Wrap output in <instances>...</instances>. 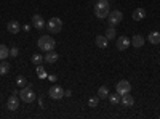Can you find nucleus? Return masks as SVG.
<instances>
[{
    "mask_svg": "<svg viewBox=\"0 0 160 119\" xmlns=\"http://www.w3.org/2000/svg\"><path fill=\"white\" fill-rule=\"evenodd\" d=\"M18 55H19V50H18V47H11V48H10V57L16 58Z\"/></svg>",
    "mask_w": 160,
    "mask_h": 119,
    "instance_id": "obj_27",
    "label": "nucleus"
},
{
    "mask_svg": "<svg viewBox=\"0 0 160 119\" xmlns=\"http://www.w3.org/2000/svg\"><path fill=\"white\" fill-rule=\"evenodd\" d=\"M7 31L11 32V34H18V32L21 31V26H19V23H18L16 19H13V21H10V23L7 24Z\"/></svg>",
    "mask_w": 160,
    "mask_h": 119,
    "instance_id": "obj_11",
    "label": "nucleus"
},
{
    "mask_svg": "<svg viewBox=\"0 0 160 119\" xmlns=\"http://www.w3.org/2000/svg\"><path fill=\"white\" fill-rule=\"evenodd\" d=\"M123 19V13L122 11H118V10H112L109 11V15H108V21L111 26H117L118 23H122Z\"/></svg>",
    "mask_w": 160,
    "mask_h": 119,
    "instance_id": "obj_5",
    "label": "nucleus"
},
{
    "mask_svg": "<svg viewBox=\"0 0 160 119\" xmlns=\"http://www.w3.org/2000/svg\"><path fill=\"white\" fill-rule=\"evenodd\" d=\"M98 103H99V97H91V98L88 100V105H90L91 108H96Z\"/></svg>",
    "mask_w": 160,
    "mask_h": 119,
    "instance_id": "obj_26",
    "label": "nucleus"
},
{
    "mask_svg": "<svg viewBox=\"0 0 160 119\" xmlns=\"http://www.w3.org/2000/svg\"><path fill=\"white\" fill-rule=\"evenodd\" d=\"M71 95H72V90H69V89L64 90V97H71Z\"/></svg>",
    "mask_w": 160,
    "mask_h": 119,
    "instance_id": "obj_30",
    "label": "nucleus"
},
{
    "mask_svg": "<svg viewBox=\"0 0 160 119\" xmlns=\"http://www.w3.org/2000/svg\"><path fill=\"white\" fill-rule=\"evenodd\" d=\"M120 103H122L123 106L130 108V106H133V105H135V98H133L130 94H125V95L120 97Z\"/></svg>",
    "mask_w": 160,
    "mask_h": 119,
    "instance_id": "obj_12",
    "label": "nucleus"
},
{
    "mask_svg": "<svg viewBox=\"0 0 160 119\" xmlns=\"http://www.w3.org/2000/svg\"><path fill=\"white\" fill-rule=\"evenodd\" d=\"M109 11H111V8H109L108 0H98V2L95 3V7H93V13H95V16L99 18V19L108 18Z\"/></svg>",
    "mask_w": 160,
    "mask_h": 119,
    "instance_id": "obj_1",
    "label": "nucleus"
},
{
    "mask_svg": "<svg viewBox=\"0 0 160 119\" xmlns=\"http://www.w3.org/2000/svg\"><path fill=\"white\" fill-rule=\"evenodd\" d=\"M10 57V48L5 44H0V61H3Z\"/></svg>",
    "mask_w": 160,
    "mask_h": 119,
    "instance_id": "obj_18",
    "label": "nucleus"
},
{
    "mask_svg": "<svg viewBox=\"0 0 160 119\" xmlns=\"http://www.w3.org/2000/svg\"><path fill=\"white\" fill-rule=\"evenodd\" d=\"M37 100H38V105H40V108H43V106H45V100H43L42 97H38Z\"/></svg>",
    "mask_w": 160,
    "mask_h": 119,
    "instance_id": "obj_28",
    "label": "nucleus"
},
{
    "mask_svg": "<svg viewBox=\"0 0 160 119\" xmlns=\"http://www.w3.org/2000/svg\"><path fill=\"white\" fill-rule=\"evenodd\" d=\"M32 26L35 29H43L45 28V21H43L42 15H34L32 16Z\"/></svg>",
    "mask_w": 160,
    "mask_h": 119,
    "instance_id": "obj_10",
    "label": "nucleus"
},
{
    "mask_svg": "<svg viewBox=\"0 0 160 119\" xmlns=\"http://www.w3.org/2000/svg\"><path fill=\"white\" fill-rule=\"evenodd\" d=\"M24 31L29 32V31H31V24H26V26H24Z\"/></svg>",
    "mask_w": 160,
    "mask_h": 119,
    "instance_id": "obj_31",
    "label": "nucleus"
},
{
    "mask_svg": "<svg viewBox=\"0 0 160 119\" xmlns=\"http://www.w3.org/2000/svg\"><path fill=\"white\" fill-rule=\"evenodd\" d=\"M98 97H99V100H106V98L109 97V89L106 87V85L99 87L98 89Z\"/></svg>",
    "mask_w": 160,
    "mask_h": 119,
    "instance_id": "obj_19",
    "label": "nucleus"
},
{
    "mask_svg": "<svg viewBox=\"0 0 160 119\" xmlns=\"http://www.w3.org/2000/svg\"><path fill=\"white\" fill-rule=\"evenodd\" d=\"M117 50H120V51H123V50H127L130 45H131V41L127 37V35H120L118 39H117Z\"/></svg>",
    "mask_w": 160,
    "mask_h": 119,
    "instance_id": "obj_8",
    "label": "nucleus"
},
{
    "mask_svg": "<svg viewBox=\"0 0 160 119\" xmlns=\"http://www.w3.org/2000/svg\"><path fill=\"white\" fill-rule=\"evenodd\" d=\"M48 79H50L51 82H56V79H58V77H56V74H48Z\"/></svg>",
    "mask_w": 160,
    "mask_h": 119,
    "instance_id": "obj_29",
    "label": "nucleus"
},
{
    "mask_svg": "<svg viewBox=\"0 0 160 119\" xmlns=\"http://www.w3.org/2000/svg\"><path fill=\"white\" fill-rule=\"evenodd\" d=\"M42 61H45V58L40 55V53L32 55V63H35V64H42Z\"/></svg>",
    "mask_w": 160,
    "mask_h": 119,
    "instance_id": "obj_25",
    "label": "nucleus"
},
{
    "mask_svg": "<svg viewBox=\"0 0 160 119\" xmlns=\"http://www.w3.org/2000/svg\"><path fill=\"white\" fill-rule=\"evenodd\" d=\"M108 2H111V0H108Z\"/></svg>",
    "mask_w": 160,
    "mask_h": 119,
    "instance_id": "obj_33",
    "label": "nucleus"
},
{
    "mask_svg": "<svg viewBox=\"0 0 160 119\" xmlns=\"http://www.w3.org/2000/svg\"><path fill=\"white\" fill-rule=\"evenodd\" d=\"M37 47L42 51H50V50H55L56 42H55V39H53L51 35H42L38 39V42H37Z\"/></svg>",
    "mask_w": 160,
    "mask_h": 119,
    "instance_id": "obj_2",
    "label": "nucleus"
},
{
    "mask_svg": "<svg viewBox=\"0 0 160 119\" xmlns=\"http://www.w3.org/2000/svg\"><path fill=\"white\" fill-rule=\"evenodd\" d=\"M158 64H160V60H158Z\"/></svg>",
    "mask_w": 160,
    "mask_h": 119,
    "instance_id": "obj_32",
    "label": "nucleus"
},
{
    "mask_svg": "<svg viewBox=\"0 0 160 119\" xmlns=\"http://www.w3.org/2000/svg\"><path fill=\"white\" fill-rule=\"evenodd\" d=\"M37 77L38 79H47L48 77V74H47V71H45V68H43V66L42 64H37Z\"/></svg>",
    "mask_w": 160,
    "mask_h": 119,
    "instance_id": "obj_21",
    "label": "nucleus"
},
{
    "mask_svg": "<svg viewBox=\"0 0 160 119\" xmlns=\"http://www.w3.org/2000/svg\"><path fill=\"white\" fill-rule=\"evenodd\" d=\"M47 28H48V31L50 32H53V34H58V32H61V29H62V21H61V18H50V21L47 23Z\"/></svg>",
    "mask_w": 160,
    "mask_h": 119,
    "instance_id": "obj_4",
    "label": "nucleus"
},
{
    "mask_svg": "<svg viewBox=\"0 0 160 119\" xmlns=\"http://www.w3.org/2000/svg\"><path fill=\"white\" fill-rule=\"evenodd\" d=\"M115 90H117V94L125 95V94H130V92H131V85H130L128 81H125V79H123V81H118V82H117Z\"/></svg>",
    "mask_w": 160,
    "mask_h": 119,
    "instance_id": "obj_7",
    "label": "nucleus"
},
{
    "mask_svg": "<svg viewBox=\"0 0 160 119\" xmlns=\"http://www.w3.org/2000/svg\"><path fill=\"white\" fill-rule=\"evenodd\" d=\"M28 84H29V81H28L24 76H18V77H16V85H18V87H26Z\"/></svg>",
    "mask_w": 160,
    "mask_h": 119,
    "instance_id": "obj_22",
    "label": "nucleus"
},
{
    "mask_svg": "<svg viewBox=\"0 0 160 119\" xmlns=\"http://www.w3.org/2000/svg\"><path fill=\"white\" fill-rule=\"evenodd\" d=\"M7 108H8L10 111H16V110L19 108V98H18L16 94H13V95L7 100Z\"/></svg>",
    "mask_w": 160,
    "mask_h": 119,
    "instance_id": "obj_9",
    "label": "nucleus"
},
{
    "mask_svg": "<svg viewBox=\"0 0 160 119\" xmlns=\"http://www.w3.org/2000/svg\"><path fill=\"white\" fill-rule=\"evenodd\" d=\"M10 73V63H7L5 60L0 61V76H5Z\"/></svg>",
    "mask_w": 160,
    "mask_h": 119,
    "instance_id": "obj_20",
    "label": "nucleus"
},
{
    "mask_svg": "<svg viewBox=\"0 0 160 119\" xmlns=\"http://www.w3.org/2000/svg\"><path fill=\"white\" fill-rule=\"evenodd\" d=\"M18 95H19V98H21L24 103H32V101H35V100H37V95H35V92L32 90V87H31V85L22 87V89L18 92Z\"/></svg>",
    "mask_w": 160,
    "mask_h": 119,
    "instance_id": "obj_3",
    "label": "nucleus"
},
{
    "mask_svg": "<svg viewBox=\"0 0 160 119\" xmlns=\"http://www.w3.org/2000/svg\"><path fill=\"white\" fill-rule=\"evenodd\" d=\"M106 37L109 39V41H112V39H115V29H114V26H111V28H108L106 29V34H104Z\"/></svg>",
    "mask_w": 160,
    "mask_h": 119,
    "instance_id": "obj_23",
    "label": "nucleus"
},
{
    "mask_svg": "<svg viewBox=\"0 0 160 119\" xmlns=\"http://www.w3.org/2000/svg\"><path fill=\"white\" fill-rule=\"evenodd\" d=\"M148 41H149V44H154V45L160 44V32H157V31L151 32V34L148 35Z\"/></svg>",
    "mask_w": 160,
    "mask_h": 119,
    "instance_id": "obj_17",
    "label": "nucleus"
},
{
    "mask_svg": "<svg viewBox=\"0 0 160 119\" xmlns=\"http://www.w3.org/2000/svg\"><path fill=\"white\" fill-rule=\"evenodd\" d=\"M120 97H122V95H120V94H117V92H115V94H112V95L109 94V97H108V98H109V101H111L112 105H117V103L120 101Z\"/></svg>",
    "mask_w": 160,
    "mask_h": 119,
    "instance_id": "obj_24",
    "label": "nucleus"
},
{
    "mask_svg": "<svg viewBox=\"0 0 160 119\" xmlns=\"http://www.w3.org/2000/svg\"><path fill=\"white\" fill-rule=\"evenodd\" d=\"M45 58V61L47 63H50V64H53V63H56L58 61V58H59V55L56 53L55 50H50V51H47V55L43 57Z\"/></svg>",
    "mask_w": 160,
    "mask_h": 119,
    "instance_id": "obj_14",
    "label": "nucleus"
},
{
    "mask_svg": "<svg viewBox=\"0 0 160 119\" xmlns=\"http://www.w3.org/2000/svg\"><path fill=\"white\" fill-rule=\"evenodd\" d=\"M131 45L135 47V48H141V47L144 45V37L139 35V34H136L135 37L131 39Z\"/></svg>",
    "mask_w": 160,
    "mask_h": 119,
    "instance_id": "obj_15",
    "label": "nucleus"
},
{
    "mask_svg": "<svg viewBox=\"0 0 160 119\" xmlns=\"http://www.w3.org/2000/svg\"><path fill=\"white\" fill-rule=\"evenodd\" d=\"M146 18V10L144 8H136L133 11V19L135 21H142Z\"/></svg>",
    "mask_w": 160,
    "mask_h": 119,
    "instance_id": "obj_16",
    "label": "nucleus"
},
{
    "mask_svg": "<svg viewBox=\"0 0 160 119\" xmlns=\"http://www.w3.org/2000/svg\"><path fill=\"white\" fill-rule=\"evenodd\" d=\"M95 44H96L99 48H108V45H109V39L106 37V35H96Z\"/></svg>",
    "mask_w": 160,
    "mask_h": 119,
    "instance_id": "obj_13",
    "label": "nucleus"
},
{
    "mask_svg": "<svg viewBox=\"0 0 160 119\" xmlns=\"http://www.w3.org/2000/svg\"><path fill=\"white\" fill-rule=\"evenodd\" d=\"M48 95L53 98V100H61L64 97V89L59 87V85H51L50 90H48Z\"/></svg>",
    "mask_w": 160,
    "mask_h": 119,
    "instance_id": "obj_6",
    "label": "nucleus"
}]
</instances>
